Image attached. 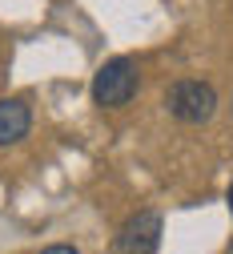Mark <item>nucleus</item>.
I'll return each instance as SVG.
<instances>
[{"label": "nucleus", "instance_id": "2", "mask_svg": "<svg viewBox=\"0 0 233 254\" xmlns=\"http://www.w3.org/2000/svg\"><path fill=\"white\" fill-rule=\"evenodd\" d=\"M165 109L185 125H201V121H209L217 113V93L205 81H177L165 93Z\"/></svg>", "mask_w": 233, "mask_h": 254}, {"label": "nucleus", "instance_id": "7", "mask_svg": "<svg viewBox=\"0 0 233 254\" xmlns=\"http://www.w3.org/2000/svg\"><path fill=\"white\" fill-rule=\"evenodd\" d=\"M229 254H233V250H229Z\"/></svg>", "mask_w": 233, "mask_h": 254}, {"label": "nucleus", "instance_id": "5", "mask_svg": "<svg viewBox=\"0 0 233 254\" xmlns=\"http://www.w3.org/2000/svg\"><path fill=\"white\" fill-rule=\"evenodd\" d=\"M41 254H81V250H73V246H48V250H41Z\"/></svg>", "mask_w": 233, "mask_h": 254}, {"label": "nucleus", "instance_id": "4", "mask_svg": "<svg viewBox=\"0 0 233 254\" xmlns=\"http://www.w3.org/2000/svg\"><path fill=\"white\" fill-rule=\"evenodd\" d=\"M32 125V113L20 97H4L0 101V145H16Z\"/></svg>", "mask_w": 233, "mask_h": 254}, {"label": "nucleus", "instance_id": "6", "mask_svg": "<svg viewBox=\"0 0 233 254\" xmlns=\"http://www.w3.org/2000/svg\"><path fill=\"white\" fill-rule=\"evenodd\" d=\"M229 214H233V182H229Z\"/></svg>", "mask_w": 233, "mask_h": 254}, {"label": "nucleus", "instance_id": "1", "mask_svg": "<svg viewBox=\"0 0 233 254\" xmlns=\"http://www.w3.org/2000/svg\"><path fill=\"white\" fill-rule=\"evenodd\" d=\"M133 93H137V61H133V57H113V61H105V65L96 69V77H93V101L101 109L129 105Z\"/></svg>", "mask_w": 233, "mask_h": 254}, {"label": "nucleus", "instance_id": "3", "mask_svg": "<svg viewBox=\"0 0 233 254\" xmlns=\"http://www.w3.org/2000/svg\"><path fill=\"white\" fill-rule=\"evenodd\" d=\"M157 246H161V214L157 210H137L117 230V254H153Z\"/></svg>", "mask_w": 233, "mask_h": 254}]
</instances>
